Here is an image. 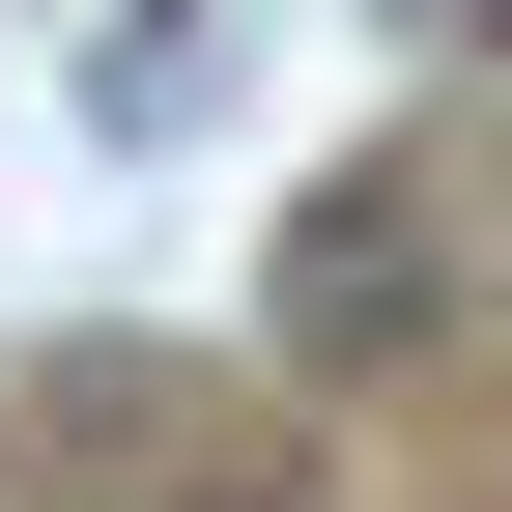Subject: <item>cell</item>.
Masks as SVG:
<instances>
[{
    "label": "cell",
    "mask_w": 512,
    "mask_h": 512,
    "mask_svg": "<svg viewBox=\"0 0 512 512\" xmlns=\"http://www.w3.org/2000/svg\"><path fill=\"white\" fill-rule=\"evenodd\" d=\"M427 313H456V228H427L399 171H313V200L256 228V342L285 370H399Z\"/></svg>",
    "instance_id": "6da1fadb"
},
{
    "label": "cell",
    "mask_w": 512,
    "mask_h": 512,
    "mask_svg": "<svg viewBox=\"0 0 512 512\" xmlns=\"http://www.w3.org/2000/svg\"><path fill=\"white\" fill-rule=\"evenodd\" d=\"M200 512H285V484H200Z\"/></svg>",
    "instance_id": "7a4b0ae2"
}]
</instances>
